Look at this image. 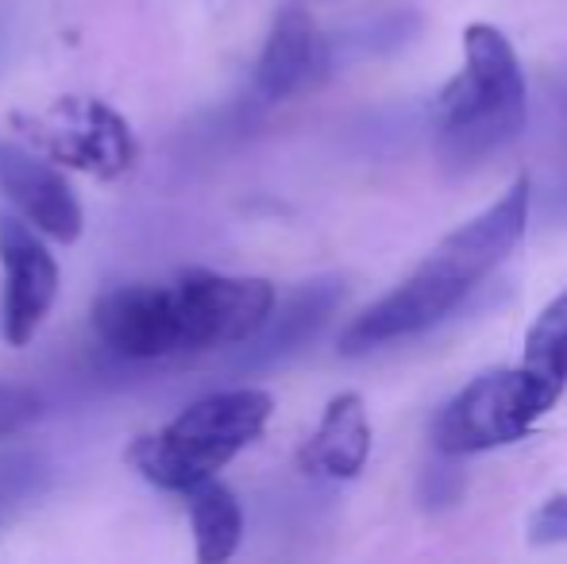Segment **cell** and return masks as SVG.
I'll return each instance as SVG.
<instances>
[{
  "instance_id": "obj_1",
  "label": "cell",
  "mask_w": 567,
  "mask_h": 564,
  "mask_svg": "<svg viewBox=\"0 0 567 564\" xmlns=\"http://www.w3.org/2000/svg\"><path fill=\"white\" fill-rule=\"evenodd\" d=\"M533 209V182L517 178L491 209L471 217L455 233L444 236L421 267L402 279L374 306H367L348 329L340 332L343 356H367L374 348L398 345L417 332L436 329L471 298L525 240Z\"/></svg>"
},
{
  "instance_id": "obj_2",
  "label": "cell",
  "mask_w": 567,
  "mask_h": 564,
  "mask_svg": "<svg viewBox=\"0 0 567 564\" xmlns=\"http://www.w3.org/2000/svg\"><path fill=\"white\" fill-rule=\"evenodd\" d=\"M436 155L449 171H475L529 121V85L506 31L494 23L463 28V70L441 90L433 109Z\"/></svg>"
},
{
  "instance_id": "obj_3",
  "label": "cell",
  "mask_w": 567,
  "mask_h": 564,
  "mask_svg": "<svg viewBox=\"0 0 567 564\" xmlns=\"http://www.w3.org/2000/svg\"><path fill=\"white\" fill-rule=\"evenodd\" d=\"M275 414V399L262 387H231L197 399L174 422L140 437L127 449L132 468L158 491L186 495L194 483L213 480L225 464L255 444Z\"/></svg>"
},
{
  "instance_id": "obj_4",
  "label": "cell",
  "mask_w": 567,
  "mask_h": 564,
  "mask_svg": "<svg viewBox=\"0 0 567 564\" xmlns=\"http://www.w3.org/2000/svg\"><path fill=\"white\" fill-rule=\"evenodd\" d=\"M174 321H178V348L213 352V348H239L259 332L275 309V283L255 275H220V271H182L171 286Z\"/></svg>"
},
{
  "instance_id": "obj_5",
  "label": "cell",
  "mask_w": 567,
  "mask_h": 564,
  "mask_svg": "<svg viewBox=\"0 0 567 564\" xmlns=\"http://www.w3.org/2000/svg\"><path fill=\"white\" fill-rule=\"evenodd\" d=\"M16 124L28 129L23 140L35 143V151H43L51 163L93 178H124L140 158L132 124L97 98H62L39 116H16Z\"/></svg>"
},
{
  "instance_id": "obj_6",
  "label": "cell",
  "mask_w": 567,
  "mask_h": 564,
  "mask_svg": "<svg viewBox=\"0 0 567 564\" xmlns=\"http://www.w3.org/2000/svg\"><path fill=\"white\" fill-rule=\"evenodd\" d=\"M540 407L517 368H494L475 376L460 394H452L433 422L436 452L475 457L486 449L514 444L537 425Z\"/></svg>"
},
{
  "instance_id": "obj_7",
  "label": "cell",
  "mask_w": 567,
  "mask_h": 564,
  "mask_svg": "<svg viewBox=\"0 0 567 564\" xmlns=\"http://www.w3.org/2000/svg\"><path fill=\"white\" fill-rule=\"evenodd\" d=\"M59 259L43 244V233L23 217L0 213V337L23 348L47 321L59 298Z\"/></svg>"
},
{
  "instance_id": "obj_8",
  "label": "cell",
  "mask_w": 567,
  "mask_h": 564,
  "mask_svg": "<svg viewBox=\"0 0 567 564\" xmlns=\"http://www.w3.org/2000/svg\"><path fill=\"white\" fill-rule=\"evenodd\" d=\"M348 298V283L340 275H321V279L301 283L290 298L267 314V321L259 325L255 337H247L239 345V356L231 360V371L239 376H259V371H275L286 360H293L298 352H306L317 337L324 332V325L337 317V309Z\"/></svg>"
},
{
  "instance_id": "obj_9",
  "label": "cell",
  "mask_w": 567,
  "mask_h": 564,
  "mask_svg": "<svg viewBox=\"0 0 567 564\" xmlns=\"http://www.w3.org/2000/svg\"><path fill=\"white\" fill-rule=\"evenodd\" d=\"M93 332L109 352L124 360H166L182 356L178 348V321H174L171 286L132 283L105 290L93 301Z\"/></svg>"
},
{
  "instance_id": "obj_10",
  "label": "cell",
  "mask_w": 567,
  "mask_h": 564,
  "mask_svg": "<svg viewBox=\"0 0 567 564\" xmlns=\"http://www.w3.org/2000/svg\"><path fill=\"white\" fill-rule=\"evenodd\" d=\"M0 194L35 233L59 244H74L85 228V213L74 186L54 163L23 143L0 140Z\"/></svg>"
},
{
  "instance_id": "obj_11",
  "label": "cell",
  "mask_w": 567,
  "mask_h": 564,
  "mask_svg": "<svg viewBox=\"0 0 567 564\" xmlns=\"http://www.w3.org/2000/svg\"><path fill=\"white\" fill-rule=\"evenodd\" d=\"M329 74V35H321L306 4H282L255 62V101L278 105V101H290L321 85Z\"/></svg>"
},
{
  "instance_id": "obj_12",
  "label": "cell",
  "mask_w": 567,
  "mask_h": 564,
  "mask_svg": "<svg viewBox=\"0 0 567 564\" xmlns=\"http://www.w3.org/2000/svg\"><path fill=\"white\" fill-rule=\"evenodd\" d=\"M371 460V418L355 391L329 399L321 422L301 444L298 464L324 480H355Z\"/></svg>"
},
{
  "instance_id": "obj_13",
  "label": "cell",
  "mask_w": 567,
  "mask_h": 564,
  "mask_svg": "<svg viewBox=\"0 0 567 564\" xmlns=\"http://www.w3.org/2000/svg\"><path fill=\"white\" fill-rule=\"evenodd\" d=\"M517 371L529 383L540 414L556 407L567 391V286L537 314L525 332V352Z\"/></svg>"
},
{
  "instance_id": "obj_14",
  "label": "cell",
  "mask_w": 567,
  "mask_h": 564,
  "mask_svg": "<svg viewBox=\"0 0 567 564\" xmlns=\"http://www.w3.org/2000/svg\"><path fill=\"white\" fill-rule=\"evenodd\" d=\"M189 499V530H194V550L202 564H225L236 557L244 542V506L228 483L202 480L186 491Z\"/></svg>"
},
{
  "instance_id": "obj_15",
  "label": "cell",
  "mask_w": 567,
  "mask_h": 564,
  "mask_svg": "<svg viewBox=\"0 0 567 564\" xmlns=\"http://www.w3.org/2000/svg\"><path fill=\"white\" fill-rule=\"evenodd\" d=\"M421 31V16L417 12H390L379 20H367L363 28H351L348 35H332L329 39V70L343 66L351 59H363V54H386L405 47L410 39H417Z\"/></svg>"
},
{
  "instance_id": "obj_16",
  "label": "cell",
  "mask_w": 567,
  "mask_h": 564,
  "mask_svg": "<svg viewBox=\"0 0 567 564\" xmlns=\"http://www.w3.org/2000/svg\"><path fill=\"white\" fill-rule=\"evenodd\" d=\"M460 457H449V452H441V457L433 460V464L421 472V483H417V495H421V506L425 511H449L463 499V488H467V475H463V468L455 464Z\"/></svg>"
},
{
  "instance_id": "obj_17",
  "label": "cell",
  "mask_w": 567,
  "mask_h": 564,
  "mask_svg": "<svg viewBox=\"0 0 567 564\" xmlns=\"http://www.w3.org/2000/svg\"><path fill=\"white\" fill-rule=\"evenodd\" d=\"M39 418V394L12 379H0V441L23 433Z\"/></svg>"
},
{
  "instance_id": "obj_18",
  "label": "cell",
  "mask_w": 567,
  "mask_h": 564,
  "mask_svg": "<svg viewBox=\"0 0 567 564\" xmlns=\"http://www.w3.org/2000/svg\"><path fill=\"white\" fill-rule=\"evenodd\" d=\"M525 534H529V545H560L567 542V491L545 499L537 511L525 522Z\"/></svg>"
}]
</instances>
